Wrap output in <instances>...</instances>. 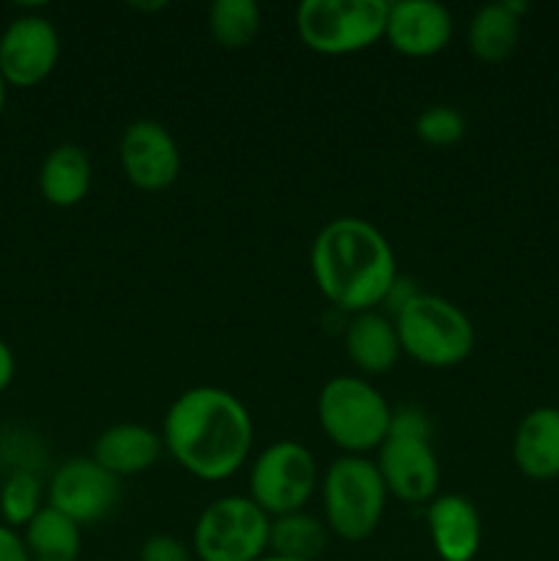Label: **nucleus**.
Here are the masks:
<instances>
[{"label":"nucleus","mask_w":559,"mask_h":561,"mask_svg":"<svg viewBox=\"0 0 559 561\" xmlns=\"http://www.w3.org/2000/svg\"><path fill=\"white\" fill-rule=\"evenodd\" d=\"M252 416L233 392L192 387L164 414L162 442L175 463L203 482L233 477L250 458Z\"/></svg>","instance_id":"obj_1"},{"label":"nucleus","mask_w":559,"mask_h":561,"mask_svg":"<svg viewBox=\"0 0 559 561\" xmlns=\"http://www.w3.org/2000/svg\"><path fill=\"white\" fill-rule=\"evenodd\" d=\"M310 268L318 290L354 316L384 305L398 285V261L387 236L360 217H338L318 230Z\"/></svg>","instance_id":"obj_2"},{"label":"nucleus","mask_w":559,"mask_h":561,"mask_svg":"<svg viewBox=\"0 0 559 561\" xmlns=\"http://www.w3.org/2000/svg\"><path fill=\"white\" fill-rule=\"evenodd\" d=\"M433 425L420 405L392 411L389 433L378 447L376 469L389 496L406 504H431L436 499L442 469L433 453Z\"/></svg>","instance_id":"obj_3"},{"label":"nucleus","mask_w":559,"mask_h":561,"mask_svg":"<svg viewBox=\"0 0 559 561\" xmlns=\"http://www.w3.org/2000/svg\"><path fill=\"white\" fill-rule=\"evenodd\" d=\"M403 354L425 367H455L475 351L477 332L458 305L433 294H411L395 310Z\"/></svg>","instance_id":"obj_4"},{"label":"nucleus","mask_w":559,"mask_h":561,"mask_svg":"<svg viewBox=\"0 0 559 561\" xmlns=\"http://www.w3.org/2000/svg\"><path fill=\"white\" fill-rule=\"evenodd\" d=\"M389 422L392 409L367 378L338 376L318 392V425L345 455L381 447Z\"/></svg>","instance_id":"obj_5"},{"label":"nucleus","mask_w":559,"mask_h":561,"mask_svg":"<svg viewBox=\"0 0 559 561\" xmlns=\"http://www.w3.org/2000/svg\"><path fill=\"white\" fill-rule=\"evenodd\" d=\"M387 488L376 463L362 455H343L323 477V513L332 535L362 542L378 529L387 507Z\"/></svg>","instance_id":"obj_6"},{"label":"nucleus","mask_w":559,"mask_h":561,"mask_svg":"<svg viewBox=\"0 0 559 561\" xmlns=\"http://www.w3.org/2000/svg\"><path fill=\"white\" fill-rule=\"evenodd\" d=\"M387 0H305L296 9L301 44L321 55H351L387 33Z\"/></svg>","instance_id":"obj_7"},{"label":"nucleus","mask_w":559,"mask_h":561,"mask_svg":"<svg viewBox=\"0 0 559 561\" xmlns=\"http://www.w3.org/2000/svg\"><path fill=\"white\" fill-rule=\"evenodd\" d=\"M272 518L250 496H223L195 524L192 551L201 561H261Z\"/></svg>","instance_id":"obj_8"},{"label":"nucleus","mask_w":559,"mask_h":561,"mask_svg":"<svg viewBox=\"0 0 559 561\" xmlns=\"http://www.w3.org/2000/svg\"><path fill=\"white\" fill-rule=\"evenodd\" d=\"M318 485V463L299 442H277L263 449L250 471V499L269 515L301 513Z\"/></svg>","instance_id":"obj_9"},{"label":"nucleus","mask_w":559,"mask_h":561,"mask_svg":"<svg viewBox=\"0 0 559 561\" xmlns=\"http://www.w3.org/2000/svg\"><path fill=\"white\" fill-rule=\"evenodd\" d=\"M49 507L80 526L99 524L121 502V480L93 458H71L49 480Z\"/></svg>","instance_id":"obj_10"},{"label":"nucleus","mask_w":559,"mask_h":561,"mask_svg":"<svg viewBox=\"0 0 559 561\" xmlns=\"http://www.w3.org/2000/svg\"><path fill=\"white\" fill-rule=\"evenodd\" d=\"M60 58V36L47 16H16L0 33V75L11 88H33L47 80Z\"/></svg>","instance_id":"obj_11"},{"label":"nucleus","mask_w":559,"mask_h":561,"mask_svg":"<svg viewBox=\"0 0 559 561\" xmlns=\"http://www.w3.org/2000/svg\"><path fill=\"white\" fill-rule=\"evenodd\" d=\"M118 159L124 175L140 192H162L181 173V151L173 131L151 118L129 124L121 135Z\"/></svg>","instance_id":"obj_12"},{"label":"nucleus","mask_w":559,"mask_h":561,"mask_svg":"<svg viewBox=\"0 0 559 561\" xmlns=\"http://www.w3.org/2000/svg\"><path fill=\"white\" fill-rule=\"evenodd\" d=\"M384 36L406 58H431L453 38V14L436 0H398L389 3Z\"/></svg>","instance_id":"obj_13"},{"label":"nucleus","mask_w":559,"mask_h":561,"mask_svg":"<svg viewBox=\"0 0 559 561\" xmlns=\"http://www.w3.org/2000/svg\"><path fill=\"white\" fill-rule=\"evenodd\" d=\"M433 551L442 561H471L480 551L482 520L475 502L460 493L436 496L425 510Z\"/></svg>","instance_id":"obj_14"},{"label":"nucleus","mask_w":559,"mask_h":561,"mask_svg":"<svg viewBox=\"0 0 559 561\" xmlns=\"http://www.w3.org/2000/svg\"><path fill=\"white\" fill-rule=\"evenodd\" d=\"M162 449V436L153 433L151 427L137 425V422H118V425H110L99 433L91 458L121 480V477L142 474V471L151 469Z\"/></svg>","instance_id":"obj_15"},{"label":"nucleus","mask_w":559,"mask_h":561,"mask_svg":"<svg viewBox=\"0 0 559 561\" xmlns=\"http://www.w3.org/2000/svg\"><path fill=\"white\" fill-rule=\"evenodd\" d=\"M513 463L524 477L548 482L559 477V405L529 411L515 427Z\"/></svg>","instance_id":"obj_16"},{"label":"nucleus","mask_w":559,"mask_h":561,"mask_svg":"<svg viewBox=\"0 0 559 561\" xmlns=\"http://www.w3.org/2000/svg\"><path fill=\"white\" fill-rule=\"evenodd\" d=\"M529 11L524 0H499L471 14L466 27V47L482 64H502L521 42V16Z\"/></svg>","instance_id":"obj_17"},{"label":"nucleus","mask_w":559,"mask_h":561,"mask_svg":"<svg viewBox=\"0 0 559 561\" xmlns=\"http://www.w3.org/2000/svg\"><path fill=\"white\" fill-rule=\"evenodd\" d=\"M345 354L351 365L365 376H384L398 365L403 348L395 323L381 312L367 310L351 318L345 329Z\"/></svg>","instance_id":"obj_18"},{"label":"nucleus","mask_w":559,"mask_h":561,"mask_svg":"<svg viewBox=\"0 0 559 561\" xmlns=\"http://www.w3.org/2000/svg\"><path fill=\"white\" fill-rule=\"evenodd\" d=\"M93 168L91 157L77 142H60L44 157L38 168V190L49 206L71 208L91 192Z\"/></svg>","instance_id":"obj_19"},{"label":"nucleus","mask_w":559,"mask_h":561,"mask_svg":"<svg viewBox=\"0 0 559 561\" xmlns=\"http://www.w3.org/2000/svg\"><path fill=\"white\" fill-rule=\"evenodd\" d=\"M25 546L33 561H77L82 551V526L44 504L25 526Z\"/></svg>","instance_id":"obj_20"},{"label":"nucleus","mask_w":559,"mask_h":561,"mask_svg":"<svg viewBox=\"0 0 559 561\" xmlns=\"http://www.w3.org/2000/svg\"><path fill=\"white\" fill-rule=\"evenodd\" d=\"M329 546V526L310 513H288L272 518L269 526V551L272 557L318 561Z\"/></svg>","instance_id":"obj_21"},{"label":"nucleus","mask_w":559,"mask_h":561,"mask_svg":"<svg viewBox=\"0 0 559 561\" xmlns=\"http://www.w3.org/2000/svg\"><path fill=\"white\" fill-rule=\"evenodd\" d=\"M208 31L223 49H244L261 33L255 0H217L208 9Z\"/></svg>","instance_id":"obj_22"},{"label":"nucleus","mask_w":559,"mask_h":561,"mask_svg":"<svg viewBox=\"0 0 559 561\" xmlns=\"http://www.w3.org/2000/svg\"><path fill=\"white\" fill-rule=\"evenodd\" d=\"M42 480L33 469H14L0 485V520L11 529L27 526L42 513Z\"/></svg>","instance_id":"obj_23"},{"label":"nucleus","mask_w":559,"mask_h":561,"mask_svg":"<svg viewBox=\"0 0 559 561\" xmlns=\"http://www.w3.org/2000/svg\"><path fill=\"white\" fill-rule=\"evenodd\" d=\"M414 129L425 146L447 148L464 140L466 118L453 104H433V107H425L417 115Z\"/></svg>","instance_id":"obj_24"},{"label":"nucleus","mask_w":559,"mask_h":561,"mask_svg":"<svg viewBox=\"0 0 559 561\" xmlns=\"http://www.w3.org/2000/svg\"><path fill=\"white\" fill-rule=\"evenodd\" d=\"M140 561H195V551L173 535H153L140 546Z\"/></svg>","instance_id":"obj_25"},{"label":"nucleus","mask_w":559,"mask_h":561,"mask_svg":"<svg viewBox=\"0 0 559 561\" xmlns=\"http://www.w3.org/2000/svg\"><path fill=\"white\" fill-rule=\"evenodd\" d=\"M0 561H33L27 553L25 537L5 526L3 520H0Z\"/></svg>","instance_id":"obj_26"},{"label":"nucleus","mask_w":559,"mask_h":561,"mask_svg":"<svg viewBox=\"0 0 559 561\" xmlns=\"http://www.w3.org/2000/svg\"><path fill=\"white\" fill-rule=\"evenodd\" d=\"M14 373H16L14 351L9 348V343H5V340H0V394L11 387V381H14Z\"/></svg>","instance_id":"obj_27"},{"label":"nucleus","mask_w":559,"mask_h":561,"mask_svg":"<svg viewBox=\"0 0 559 561\" xmlns=\"http://www.w3.org/2000/svg\"><path fill=\"white\" fill-rule=\"evenodd\" d=\"M5 99H9V82H5V77L0 75V115H3L5 110Z\"/></svg>","instance_id":"obj_28"},{"label":"nucleus","mask_w":559,"mask_h":561,"mask_svg":"<svg viewBox=\"0 0 559 561\" xmlns=\"http://www.w3.org/2000/svg\"><path fill=\"white\" fill-rule=\"evenodd\" d=\"M135 9H140V11H159V9H168V3H164V0H159V3H135Z\"/></svg>","instance_id":"obj_29"},{"label":"nucleus","mask_w":559,"mask_h":561,"mask_svg":"<svg viewBox=\"0 0 559 561\" xmlns=\"http://www.w3.org/2000/svg\"><path fill=\"white\" fill-rule=\"evenodd\" d=\"M261 561H296V559H283V557H272V553H266Z\"/></svg>","instance_id":"obj_30"}]
</instances>
